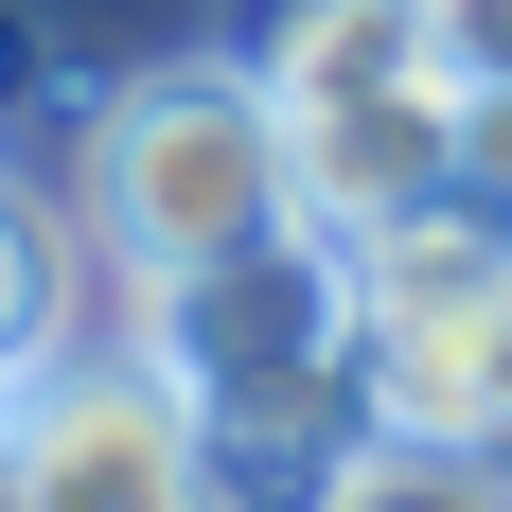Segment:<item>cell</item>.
I'll return each instance as SVG.
<instances>
[{
    "instance_id": "cell-7",
    "label": "cell",
    "mask_w": 512,
    "mask_h": 512,
    "mask_svg": "<svg viewBox=\"0 0 512 512\" xmlns=\"http://www.w3.org/2000/svg\"><path fill=\"white\" fill-rule=\"evenodd\" d=\"M89 71H71V53H53V18H18V0H0V159H18V177H36V159H71L89 142Z\"/></svg>"
},
{
    "instance_id": "cell-6",
    "label": "cell",
    "mask_w": 512,
    "mask_h": 512,
    "mask_svg": "<svg viewBox=\"0 0 512 512\" xmlns=\"http://www.w3.org/2000/svg\"><path fill=\"white\" fill-rule=\"evenodd\" d=\"M53 336H71V212L0 159V389H18Z\"/></svg>"
},
{
    "instance_id": "cell-11",
    "label": "cell",
    "mask_w": 512,
    "mask_h": 512,
    "mask_svg": "<svg viewBox=\"0 0 512 512\" xmlns=\"http://www.w3.org/2000/svg\"><path fill=\"white\" fill-rule=\"evenodd\" d=\"M460 195L512 230V71H495V89H460Z\"/></svg>"
},
{
    "instance_id": "cell-8",
    "label": "cell",
    "mask_w": 512,
    "mask_h": 512,
    "mask_svg": "<svg viewBox=\"0 0 512 512\" xmlns=\"http://www.w3.org/2000/svg\"><path fill=\"white\" fill-rule=\"evenodd\" d=\"M336 512H512V495L460 460V442H371V460L336 477Z\"/></svg>"
},
{
    "instance_id": "cell-9",
    "label": "cell",
    "mask_w": 512,
    "mask_h": 512,
    "mask_svg": "<svg viewBox=\"0 0 512 512\" xmlns=\"http://www.w3.org/2000/svg\"><path fill=\"white\" fill-rule=\"evenodd\" d=\"M407 36H424L442 89H495V71H512V0H407Z\"/></svg>"
},
{
    "instance_id": "cell-5",
    "label": "cell",
    "mask_w": 512,
    "mask_h": 512,
    "mask_svg": "<svg viewBox=\"0 0 512 512\" xmlns=\"http://www.w3.org/2000/svg\"><path fill=\"white\" fill-rule=\"evenodd\" d=\"M212 53H230L265 106H336V89H371V71H424L407 0H212Z\"/></svg>"
},
{
    "instance_id": "cell-1",
    "label": "cell",
    "mask_w": 512,
    "mask_h": 512,
    "mask_svg": "<svg viewBox=\"0 0 512 512\" xmlns=\"http://www.w3.org/2000/svg\"><path fill=\"white\" fill-rule=\"evenodd\" d=\"M89 248L124 283H177L212 248H265V230H301V159H283V106L230 71V53H177V71H124L89 106Z\"/></svg>"
},
{
    "instance_id": "cell-4",
    "label": "cell",
    "mask_w": 512,
    "mask_h": 512,
    "mask_svg": "<svg viewBox=\"0 0 512 512\" xmlns=\"http://www.w3.org/2000/svg\"><path fill=\"white\" fill-rule=\"evenodd\" d=\"M283 159H301V212L336 248L407 230V212H460V89L442 71H371L336 106H283Z\"/></svg>"
},
{
    "instance_id": "cell-2",
    "label": "cell",
    "mask_w": 512,
    "mask_h": 512,
    "mask_svg": "<svg viewBox=\"0 0 512 512\" xmlns=\"http://www.w3.org/2000/svg\"><path fill=\"white\" fill-rule=\"evenodd\" d=\"M124 354L177 389V424H248V407H318L354 389V248L336 230H265V248H212L177 283H124Z\"/></svg>"
},
{
    "instance_id": "cell-3",
    "label": "cell",
    "mask_w": 512,
    "mask_h": 512,
    "mask_svg": "<svg viewBox=\"0 0 512 512\" xmlns=\"http://www.w3.org/2000/svg\"><path fill=\"white\" fill-rule=\"evenodd\" d=\"M0 512H212L195 495V424L124 336H53L0 389Z\"/></svg>"
},
{
    "instance_id": "cell-10",
    "label": "cell",
    "mask_w": 512,
    "mask_h": 512,
    "mask_svg": "<svg viewBox=\"0 0 512 512\" xmlns=\"http://www.w3.org/2000/svg\"><path fill=\"white\" fill-rule=\"evenodd\" d=\"M460 460L512 495V301H495V336H477V389H460Z\"/></svg>"
}]
</instances>
